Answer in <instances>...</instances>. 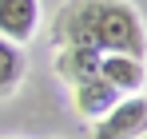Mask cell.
Instances as JSON below:
<instances>
[{"instance_id": "obj_1", "label": "cell", "mask_w": 147, "mask_h": 139, "mask_svg": "<svg viewBox=\"0 0 147 139\" xmlns=\"http://www.w3.org/2000/svg\"><path fill=\"white\" fill-rule=\"evenodd\" d=\"M56 40L60 48L88 44L99 56H147V28L127 0H68L56 20Z\"/></svg>"}, {"instance_id": "obj_2", "label": "cell", "mask_w": 147, "mask_h": 139, "mask_svg": "<svg viewBox=\"0 0 147 139\" xmlns=\"http://www.w3.org/2000/svg\"><path fill=\"white\" fill-rule=\"evenodd\" d=\"M147 131V95H119V103L96 119V139H139Z\"/></svg>"}, {"instance_id": "obj_3", "label": "cell", "mask_w": 147, "mask_h": 139, "mask_svg": "<svg viewBox=\"0 0 147 139\" xmlns=\"http://www.w3.org/2000/svg\"><path fill=\"white\" fill-rule=\"evenodd\" d=\"M40 28V0H0V36L28 44Z\"/></svg>"}, {"instance_id": "obj_4", "label": "cell", "mask_w": 147, "mask_h": 139, "mask_svg": "<svg viewBox=\"0 0 147 139\" xmlns=\"http://www.w3.org/2000/svg\"><path fill=\"white\" fill-rule=\"evenodd\" d=\"M99 76L115 88L119 95H139L143 92V60H131V56H103L99 60Z\"/></svg>"}, {"instance_id": "obj_5", "label": "cell", "mask_w": 147, "mask_h": 139, "mask_svg": "<svg viewBox=\"0 0 147 139\" xmlns=\"http://www.w3.org/2000/svg\"><path fill=\"white\" fill-rule=\"evenodd\" d=\"M119 103V92L103 80V76H92L84 84H76V111L88 119H103L111 107Z\"/></svg>"}, {"instance_id": "obj_6", "label": "cell", "mask_w": 147, "mask_h": 139, "mask_svg": "<svg viewBox=\"0 0 147 139\" xmlns=\"http://www.w3.org/2000/svg\"><path fill=\"white\" fill-rule=\"evenodd\" d=\"M99 60H103V56H99L96 48H88V44H64L60 48V60H56V72L76 88V84L99 76Z\"/></svg>"}, {"instance_id": "obj_7", "label": "cell", "mask_w": 147, "mask_h": 139, "mask_svg": "<svg viewBox=\"0 0 147 139\" xmlns=\"http://www.w3.org/2000/svg\"><path fill=\"white\" fill-rule=\"evenodd\" d=\"M24 68H28L24 48L0 36V99H4V95H12L20 84H24Z\"/></svg>"}]
</instances>
